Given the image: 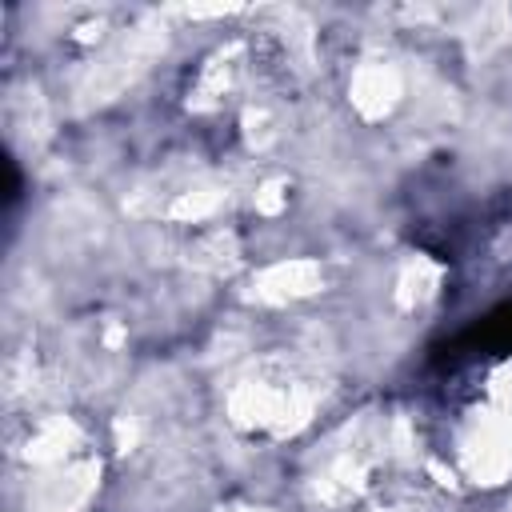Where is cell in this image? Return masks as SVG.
<instances>
[{
	"label": "cell",
	"mask_w": 512,
	"mask_h": 512,
	"mask_svg": "<svg viewBox=\"0 0 512 512\" xmlns=\"http://www.w3.org/2000/svg\"><path fill=\"white\" fill-rule=\"evenodd\" d=\"M400 96V76L392 64H380V60H368L356 80H352V104L364 112V116H380L384 108H392Z\"/></svg>",
	"instance_id": "1"
},
{
	"label": "cell",
	"mask_w": 512,
	"mask_h": 512,
	"mask_svg": "<svg viewBox=\"0 0 512 512\" xmlns=\"http://www.w3.org/2000/svg\"><path fill=\"white\" fill-rule=\"evenodd\" d=\"M260 296L264 300H292V296H308L316 292L320 284V264H308V260H284V264H272L268 272H260L256 280Z\"/></svg>",
	"instance_id": "2"
}]
</instances>
